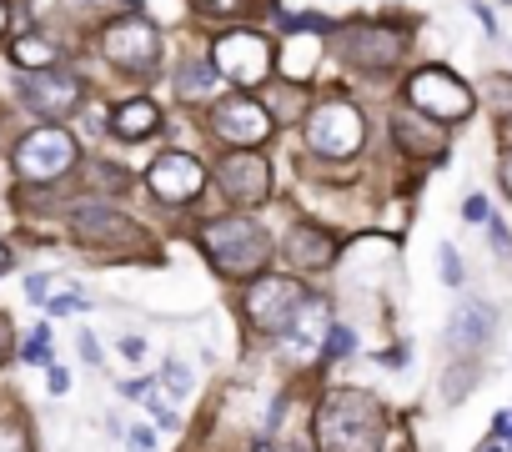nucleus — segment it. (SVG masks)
I'll list each match as a JSON object with an SVG mask.
<instances>
[{
    "label": "nucleus",
    "instance_id": "ea45409f",
    "mask_svg": "<svg viewBox=\"0 0 512 452\" xmlns=\"http://www.w3.org/2000/svg\"><path fill=\"white\" fill-rule=\"evenodd\" d=\"M472 16L482 21V31H497V21H492V11H487V6H472Z\"/></svg>",
    "mask_w": 512,
    "mask_h": 452
},
{
    "label": "nucleus",
    "instance_id": "a19ab883",
    "mask_svg": "<svg viewBox=\"0 0 512 452\" xmlns=\"http://www.w3.org/2000/svg\"><path fill=\"white\" fill-rule=\"evenodd\" d=\"M131 447L136 452H151V432H131Z\"/></svg>",
    "mask_w": 512,
    "mask_h": 452
},
{
    "label": "nucleus",
    "instance_id": "9b49d317",
    "mask_svg": "<svg viewBox=\"0 0 512 452\" xmlns=\"http://www.w3.org/2000/svg\"><path fill=\"white\" fill-rule=\"evenodd\" d=\"M492 332H497V307L467 297V302H457V312L447 322V347L462 352V357H477V352H487Z\"/></svg>",
    "mask_w": 512,
    "mask_h": 452
},
{
    "label": "nucleus",
    "instance_id": "72a5a7b5",
    "mask_svg": "<svg viewBox=\"0 0 512 452\" xmlns=\"http://www.w3.org/2000/svg\"><path fill=\"white\" fill-rule=\"evenodd\" d=\"M342 352H352V332H347V327H337L332 342H327V357H342Z\"/></svg>",
    "mask_w": 512,
    "mask_h": 452
},
{
    "label": "nucleus",
    "instance_id": "4c0bfd02",
    "mask_svg": "<svg viewBox=\"0 0 512 452\" xmlns=\"http://www.w3.org/2000/svg\"><path fill=\"white\" fill-rule=\"evenodd\" d=\"M76 347H81V357H86V362H101V347L91 342V332H81V337H76Z\"/></svg>",
    "mask_w": 512,
    "mask_h": 452
},
{
    "label": "nucleus",
    "instance_id": "58836bf2",
    "mask_svg": "<svg viewBox=\"0 0 512 452\" xmlns=\"http://www.w3.org/2000/svg\"><path fill=\"white\" fill-rule=\"evenodd\" d=\"M121 352H126L131 362H141V357H146V342H141V337H126V342H121Z\"/></svg>",
    "mask_w": 512,
    "mask_h": 452
},
{
    "label": "nucleus",
    "instance_id": "f704fd0d",
    "mask_svg": "<svg viewBox=\"0 0 512 452\" xmlns=\"http://www.w3.org/2000/svg\"><path fill=\"white\" fill-rule=\"evenodd\" d=\"M201 6H206L211 16H236V11L246 6V0H201Z\"/></svg>",
    "mask_w": 512,
    "mask_h": 452
},
{
    "label": "nucleus",
    "instance_id": "7c9ffc66",
    "mask_svg": "<svg viewBox=\"0 0 512 452\" xmlns=\"http://www.w3.org/2000/svg\"><path fill=\"white\" fill-rule=\"evenodd\" d=\"M0 452H31V447H26V432H21L16 422L0 427Z\"/></svg>",
    "mask_w": 512,
    "mask_h": 452
},
{
    "label": "nucleus",
    "instance_id": "a18cd8bd",
    "mask_svg": "<svg viewBox=\"0 0 512 452\" xmlns=\"http://www.w3.org/2000/svg\"><path fill=\"white\" fill-rule=\"evenodd\" d=\"M0 31H6V0H0Z\"/></svg>",
    "mask_w": 512,
    "mask_h": 452
},
{
    "label": "nucleus",
    "instance_id": "e433bc0d",
    "mask_svg": "<svg viewBox=\"0 0 512 452\" xmlns=\"http://www.w3.org/2000/svg\"><path fill=\"white\" fill-rule=\"evenodd\" d=\"M497 181H502V191L512 196V146L502 151V161H497Z\"/></svg>",
    "mask_w": 512,
    "mask_h": 452
},
{
    "label": "nucleus",
    "instance_id": "9d476101",
    "mask_svg": "<svg viewBox=\"0 0 512 452\" xmlns=\"http://www.w3.org/2000/svg\"><path fill=\"white\" fill-rule=\"evenodd\" d=\"M106 56L121 71H151L161 56V41L146 21H116V26H106Z\"/></svg>",
    "mask_w": 512,
    "mask_h": 452
},
{
    "label": "nucleus",
    "instance_id": "c9c22d12",
    "mask_svg": "<svg viewBox=\"0 0 512 452\" xmlns=\"http://www.w3.org/2000/svg\"><path fill=\"white\" fill-rule=\"evenodd\" d=\"M46 387H51V392L61 397V392L71 387V372H66V367H51V372H46Z\"/></svg>",
    "mask_w": 512,
    "mask_h": 452
},
{
    "label": "nucleus",
    "instance_id": "ddd939ff",
    "mask_svg": "<svg viewBox=\"0 0 512 452\" xmlns=\"http://www.w3.org/2000/svg\"><path fill=\"white\" fill-rule=\"evenodd\" d=\"M201 186H206V171H201L196 156H181V151L156 156V166H151V191H156L161 201H191V196H201Z\"/></svg>",
    "mask_w": 512,
    "mask_h": 452
},
{
    "label": "nucleus",
    "instance_id": "393cba45",
    "mask_svg": "<svg viewBox=\"0 0 512 452\" xmlns=\"http://www.w3.org/2000/svg\"><path fill=\"white\" fill-rule=\"evenodd\" d=\"M437 272H442V282H447V287H462V262H457V247H442V252H437Z\"/></svg>",
    "mask_w": 512,
    "mask_h": 452
},
{
    "label": "nucleus",
    "instance_id": "5701e85b",
    "mask_svg": "<svg viewBox=\"0 0 512 452\" xmlns=\"http://www.w3.org/2000/svg\"><path fill=\"white\" fill-rule=\"evenodd\" d=\"M472 382H477V357H462V362L447 372V382H442V397H447V402H462V397L472 392Z\"/></svg>",
    "mask_w": 512,
    "mask_h": 452
},
{
    "label": "nucleus",
    "instance_id": "39448f33",
    "mask_svg": "<svg viewBox=\"0 0 512 452\" xmlns=\"http://www.w3.org/2000/svg\"><path fill=\"white\" fill-rule=\"evenodd\" d=\"M76 166V141H71V131H61V126H41V131H31L21 146H16V171L26 176V181H56V176H66Z\"/></svg>",
    "mask_w": 512,
    "mask_h": 452
},
{
    "label": "nucleus",
    "instance_id": "4468645a",
    "mask_svg": "<svg viewBox=\"0 0 512 452\" xmlns=\"http://www.w3.org/2000/svg\"><path fill=\"white\" fill-rule=\"evenodd\" d=\"M21 91H26V106L41 116H71L81 106V81L66 71H36Z\"/></svg>",
    "mask_w": 512,
    "mask_h": 452
},
{
    "label": "nucleus",
    "instance_id": "f03ea898",
    "mask_svg": "<svg viewBox=\"0 0 512 452\" xmlns=\"http://www.w3.org/2000/svg\"><path fill=\"white\" fill-rule=\"evenodd\" d=\"M201 247L211 252V262H216L226 277H251V272H262L267 257H272L267 232H262V226H256L251 216L206 221V226H201Z\"/></svg>",
    "mask_w": 512,
    "mask_h": 452
},
{
    "label": "nucleus",
    "instance_id": "aec40b11",
    "mask_svg": "<svg viewBox=\"0 0 512 452\" xmlns=\"http://www.w3.org/2000/svg\"><path fill=\"white\" fill-rule=\"evenodd\" d=\"M312 56H317V41H312L307 31H292V41H287V51H282V76L307 81V76H312Z\"/></svg>",
    "mask_w": 512,
    "mask_h": 452
},
{
    "label": "nucleus",
    "instance_id": "2f4dec72",
    "mask_svg": "<svg viewBox=\"0 0 512 452\" xmlns=\"http://www.w3.org/2000/svg\"><path fill=\"white\" fill-rule=\"evenodd\" d=\"M287 26H292V31H307V36H312V31H327V16H312V11H307V16H292Z\"/></svg>",
    "mask_w": 512,
    "mask_h": 452
},
{
    "label": "nucleus",
    "instance_id": "473e14b6",
    "mask_svg": "<svg viewBox=\"0 0 512 452\" xmlns=\"http://www.w3.org/2000/svg\"><path fill=\"white\" fill-rule=\"evenodd\" d=\"M46 292H51V277H41V272H36V277H26V297H31L36 307L46 302Z\"/></svg>",
    "mask_w": 512,
    "mask_h": 452
},
{
    "label": "nucleus",
    "instance_id": "423d86ee",
    "mask_svg": "<svg viewBox=\"0 0 512 452\" xmlns=\"http://www.w3.org/2000/svg\"><path fill=\"white\" fill-rule=\"evenodd\" d=\"M216 71L236 86H256L272 76V46L256 31H231L216 41Z\"/></svg>",
    "mask_w": 512,
    "mask_h": 452
},
{
    "label": "nucleus",
    "instance_id": "1a4fd4ad",
    "mask_svg": "<svg viewBox=\"0 0 512 452\" xmlns=\"http://www.w3.org/2000/svg\"><path fill=\"white\" fill-rule=\"evenodd\" d=\"M211 131H216L226 146L251 151V146H262V141L272 136V116H267V106H256V101H246V96H231V101H221V106L211 111Z\"/></svg>",
    "mask_w": 512,
    "mask_h": 452
},
{
    "label": "nucleus",
    "instance_id": "f8f14e48",
    "mask_svg": "<svg viewBox=\"0 0 512 452\" xmlns=\"http://www.w3.org/2000/svg\"><path fill=\"white\" fill-rule=\"evenodd\" d=\"M216 176H221V191H226L231 201H241V206L267 201V191H272V171H267V161L256 156V151H236V156H226Z\"/></svg>",
    "mask_w": 512,
    "mask_h": 452
},
{
    "label": "nucleus",
    "instance_id": "7ed1b4c3",
    "mask_svg": "<svg viewBox=\"0 0 512 452\" xmlns=\"http://www.w3.org/2000/svg\"><path fill=\"white\" fill-rule=\"evenodd\" d=\"M407 101H412V111L427 116V121H462V116H472V91H467L452 71H442V66L417 71V76L407 81Z\"/></svg>",
    "mask_w": 512,
    "mask_h": 452
},
{
    "label": "nucleus",
    "instance_id": "20e7f679",
    "mask_svg": "<svg viewBox=\"0 0 512 452\" xmlns=\"http://www.w3.org/2000/svg\"><path fill=\"white\" fill-rule=\"evenodd\" d=\"M362 136H367V121L352 101H322L312 116H307V141L312 151L322 156H357L362 151Z\"/></svg>",
    "mask_w": 512,
    "mask_h": 452
},
{
    "label": "nucleus",
    "instance_id": "a878e982",
    "mask_svg": "<svg viewBox=\"0 0 512 452\" xmlns=\"http://www.w3.org/2000/svg\"><path fill=\"white\" fill-rule=\"evenodd\" d=\"M166 387H171L176 397H186V392H191V367L171 357V362H166Z\"/></svg>",
    "mask_w": 512,
    "mask_h": 452
},
{
    "label": "nucleus",
    "instance_id": "f257e3e1",
    "mask_svg": "<svg viewBox=\"0 0 512 452\" xmlns=\"http://www.w3.org/2000/svg\"><path fill=\"white\" fill-rule=\"evenodd\" d=\"M387 437V417L377 397L357 387H337L317 407V447L322 452H377Z\"/></svg>",
    "mask_w": 512,
    "mask_h": 452
},
{
    "label": "nucleus",
    "instance_id": "c03bdc74",
    "mask_svg": "<svg viewBox=\"0 0 512 452\" xmlns=\"http://www.w3.org/2000/svg\"><path fill=\"white\" fill-rule=\"evenodd\" d=\"M6 267H11V252H6V247H0V272H6Z\"/></svg>",
    "mask_w": 512,
    "mask_h": 452
},
{
    "label": "nucleus",
    "instance_id": "c756f323",
    "mask_svg": "<svg viewBox=\"0 0 512 452\" xmlns=\"http://www.w3.org/2000/svg\"><path fill=\"white\" fill-rule=\"evenodd\" d=\"M462 216H467L472 226H482V221H492V206H487V196H467V201H462Z\"/></svg>",
    "mask_w": 512,
    "mask_h": 452
},
{
    "label": "nucleus",
    "instance_id": "cd10ccee",
    "mask_svg": "<svg viewBox=\"0 0 512 452\" xmlns=\"http://www.w3.org/2000/svg\"><path fill=\"white\" fill-rule=\"evenodd\" d=\"M86 302L91 297H81V292H61V297H46V307L61 317V312H86Z\"/></svg>",
    "mask_w": 512,
    "mask_h": 452
},
{
    "label": "nucleus",
    "instance_id": "dca6fc26",
    "mask_svg": "<svg viewBox=\"0 0 512 452\" xmlns=\"http://www.w3.org/2000/svg\"><path fill=\"white\" fill-rule=\"evenodd\" d=\"M392 136H397V146H402L407 156H442V151H447L442 131H437L432 121H422L417 111H397V116H392Z\"/></svg>",
    "mask_w": 512,
    "mask_h": 452
},
{
    "label": "nucleus",
    "instance_id": "0eeeda50",
    "mask_svg": "<svg viewBox=\"0 0 512 452\" xmlns=\"http://www.w3.org/2000/svg\"><path fill=\"white\" fill-rule=\"evenodd\" d=\"M402 51H407V31H397V26L362 21V26H347V31H342V56H347L352 66L382 71V66L402 61Z\"/></svg>",
    "mask_w": 512,
    "mask_h": 452
},
{
    "label": "nucleus",
    "instance_id": "2eb2a0df",
    "mask_svg": "<svg viewBox=\"0 0 512 452\" xmlns=\"http://www.w3.org/2000/svg\"><path fill=\"white\" fill-rule=\"evenodd\" d=\"M76 237L81 242H91V247H121V242H136V232H131V221H121L111 206H81L76 211Z\"/></svg>",
    "mask_w": 512,
    "mask_h": 452
},
{
    "label": "nucleus",
    "instance_id": "b1692460",
    "mask_svg": "<svg viewBox=\"0 0 512 452\" xmlns=\"http://www.w3.org/2000/svg\"><path fill=\"white\" fill-rule=\"evenodd\" d=\"M487 101H492V111L502 121H512V76H492L487 81Z\"/></svg>",
    "mask_w": 512,
    "mask_h": 452
},
{
    "label": "nucleus",
    "instance_id": "c85d7f7f",
    "mask_svg": "<svg viewBox=\"0 0 512 452\" xmlns=\"http://www.w3.org/2000/svg\"><path fill=\"white\" fill-rule=\"evenodd\" d=\"M26 362H51V332H46V327L31 332V342H26Z\"/></svg>",
    "mask_w": 512,
    "mask_h": 452
},
{
    "label": "nucleus",
    "instance_id": "4be33fe9",
    "mask_svg": "<svg viewBox=\"0 0 512 452\" xmlns=\"http://www.w3.org/2000/svg\"><path fill=\"white\" fill-rule=\"evenodd\" d=\"M211 76H216V71H211L201 56H191V61L181 66V76H176V91H181L186 101H201V96L211 91Z\"/></svg>",
    "mask_w": 512,
    "mask_h": 452
},
{
    "label": "nucleus",
    "instance_id": "f3484780",
    "mask_svg": "<svg viewBox=\"0 0 512 452\" xmlns=\"http://www.w3.org/2000/svg\"><path fill=\"white\" fill-rule=\"evenodd\" d=\"M161 126V111H156V101H121L116 111H111V131L121 136V141H146L151 131Z\"/></svg>",
    "mask_w": 512,
    "mask_h": 452
},
{
    "label": "nucleus",
    "instance_id": "6ab92c4d",
    "mask_svg": "<svg viewBox=\"0 0 512 452\" xmlns=\"http://www.w3.org/2000/svg\"><path fill=\"white\" fill-rule=\"evenodd\" d=\"M322 332H327V307L307 297V302H302V312L292 317L287 337H292L297 347H307V352H312V347H322Z\"/></svg>",
    "mask_w": 512,
    "mask_h": 452
},
{
    "label": "nucleus",
    "instance_id": "6e6552de",
    "mask_svg": "<svg viewBox=\"0 0 512 452\" xmlns=\"http://www.w3.org/2000/svg\"><path fill=\"white\" fill-rule=\"evenodd\" d=\"M302 302H307V292H302L297 282L267 277V282H256V287L246 292V317L262 327V332H287L292 317L302 312Z\"/></svg>",
    "mask_w": 512,
    "mask_h": 452
},
{
    "label": "nucleus",
    "instance_id": "a211bd4d",
    "mask_svg": "<svg viewBox=\"0 0 512 452\" xmlns=\"http://www.w3.org/2000/svg\"><path fill=\"white\" fill-rule=\"evenodd\" d=\"M287 257L302 262V267H327L332 262V237L322 232V226H297V232L287 237Z\"/></svg>",
    "mask_w": 512,
    "mask_h": 452
},
{
    "label": "nucleus",
    "instance_id": "79ce46f5",
    "mask_svg": "<svg viewBox=\"0 0 512 452\" xmlns=\"http://www.w3.org/2000/svg\"><path fill=\"white\" fill-rule=\"evenodd\" d=\"M6 332H11V322H6V312H0V357H6Z\"/></svg>",
    "mask_w": 512,
    "mask_h": 452
},
{
    "label": "nucleus",
    "instance_id": "bb28decb",
    "mask_svg": "<svg viewBox=\"0 0 512 452\" xmlns=\"http://www.w3.org/2000/svg\"><path fill=\"white\" fill-rule=\"evenodd\" d=\"M151 11L161 26H176V21H186V0H151Z\"/></svg>",
    "mask_w": 512,
    "mask_h": 452
},
{
    "label": "nucleus",
    "instance_id": "37998d69",
    "mask_svg": "<svg viewBox=\"0 0 512 452\" xmlns=\"http://www.w3.org/2000/svg\"><path fill=\"white\" fill-rule=\"evenodd\" d=\"M477 452H507V447H502V442L492 437V442H487V447H477Z\"/></svg>",
    "mask_w": 512,
    "mask_h": 452
},
{
    "label": "nucleus",
    "instance_id": "412c9836",
    "mask_svg": "<svg viewBox=\"0 0 512 452\" xmlns=\"http://www.w3.org/2000/svg\"><path fill=\"white\" fill-rule=\"evenodd\" d=\"M11 61H16V66H26V71H51L56 46H51V41H41V36H21V41L11 46Z\"/></svg>",
    "mask_w": 512,
    "mask_h": 452
}]
</instances>
